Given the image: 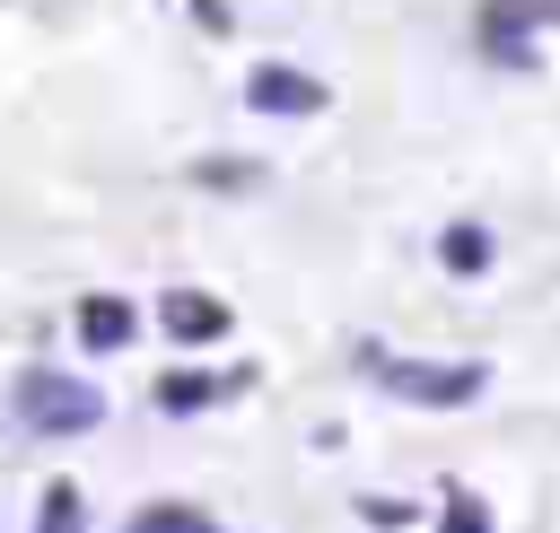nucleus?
I'll use <instances>...</instances> for the list:
<instances>
[{"mask_svg": "<svg viewBox=\"0 0 560 533\" xmlns=\"http://www.w3.org/2000/svg\"><path fill=\"white\" fill-rule=\"evenodd\" d=\"M9 419L35 437V446H70L88 428H105V393L70 367H18L9 376Z\"/></svg>", "mask_w": 560, "mask_h": 533, "instance_id": "1", "label": "nucleus"}, {"mask_svg": "<svg viewBox=\"0 0 560 533\" xmlns=\"http://www.w3.org/2000/svg\"><path fill=\"white\" fill-rule=\"evenodd\" d=\"M368 376H376L394 402H420V411H464V402H481V384H490L481 358H368Z\"/></svg>", "mask_w": 560, "mask_h": 533, "instance_id": "2", "label": "nucleus"}, {"mask_svg": "<svg viewBox=\"0 0 560 533\" xmlns=\"http://www.w3.org/2000/svg\"><path fill=\"white\" fill-rule=\"evenodd\" d=\"M245 105L298 122V114H324V79H306V70H289V61H254V70H245Z\"/></svg>", "mask_w": 560, "mask_h": 533, "instance_id": "3", "label": "nucleus"}, {"mask_svg": "<svg viewBox=\"0 0 560 533\" xmlns=\"http://www.w3.org/2000/svg\"><path fill=\"white\" fill-rule=\"evenodd\" d=\"M525 26H560V0H490L481 9V44L499 52V61H534V44H525Z\"/></svg>", "mask_w": 560, "mask_h": 533, "instance_id": "4", "label": "nucleus"}, {"mask_svg": "<svg viewBox=\"0 0 560 533\" xmlns=\"http://www.w3.org/2000/svg\"><path fill=\"white\" fill-rule=\"evenodd\" d=\"M158 332H166L175 350H201V341L228 332V306H219L210 288H166V297H158Z\"/></svg>", "mask_w": 560, "mask_h": 533, "instance_id": "5", "label": "nucleus"}, {"mask_svg": "<svg viewBox=\"0 0 560 533\" xmlns=\"http://www.w3.org/2000/svg\"><path fill=\"white\" fill-rule=\"evenodd\" d=\"M131 332H140L131 297H79V350H122Z\"/></svg>", "mask_w": 560, "mask_h": 533, "instance_id": "6", "label": "nucleus"}, {"mask_svg": "<svg viewBox=\"0 0 560 533\" xmlns=\"http://www.w3.org/2000/svg\"><path fill=\"white\" fill-rule=\"evenodd\" d=\"M236 384H245V376H192V367H175V376H158V393H149V402L175 419V411H210V402H219V393H236Z\"/></svg>", "mask_w": 560, "mask_h": 533, "instance_id": "7", "label": "nucleus"}, {"mask_svg": "<svg viewBox=\"0 0 560 533\" xmlns=\"http://www.w3.org/2000/svg\"><path fill=\"white\" fill-rule=\"evenodd\" d=\"M438 262H446L455 280H481V271H490V227H481V218H455V227L438 236Z\"/></svg>", "mask_w": 560, "mask_h": 533, "instance_id": "8", "label": "nucleus"}, {"mask_svg": "<svg viewBox=\"0 0 560 533\" xmlns=\"http://www.w3.org/2000/svg\"><path fill=\"white\" fill-rule=\"evenodd\" d=\"M122 533H219V524H210L201 507H184V498H149V507H140Z\"/></svg>", "mask_w": 560, "mask_h": 533, "instance_id": "9", "label": "nucleus"}, {"mask_svg": "<svg viewBox=\"0 0 560 533\" xmlns=\"http://www.w3.org/2000/svg\"><path fill=\"white\" fill-rule=\"evenodd\" d=\"M35 533H88V498H79L70 481H52V489H44V516H35Z\"/></svg>", "mask_w": 560, "mask_h": 533, "instance_id": "10", "label": "nucleus"}, {"mask_svg": "<svg viewBox=\"0 0 560 533\" xmlns=\"http://www.w3.org/2000/svg\"><path fill=\"white\" fill-rule=\"evenodd\" d=\"M359 516H368L376 533H402V524H411L420 507H411V498H359Z\"/></svg>", "mask_w": 560, "mask_h": 533, "instance_id": "11", "label": "nucleus"}, {"mask_svg": "<svg viewBox=\"0 0 560 533\" xmlns=\"http://www.w3.org/2000/svg\"><path fill=\"white\" fill-rule=\"evenodd\" d=\"M446 533H490V507H481L472 489H455V498H446Z\"/></svg>", "mask_w": 560, "mask_h": 533, "instance_id": "12", "label": "nucleus"}]
</instances>
